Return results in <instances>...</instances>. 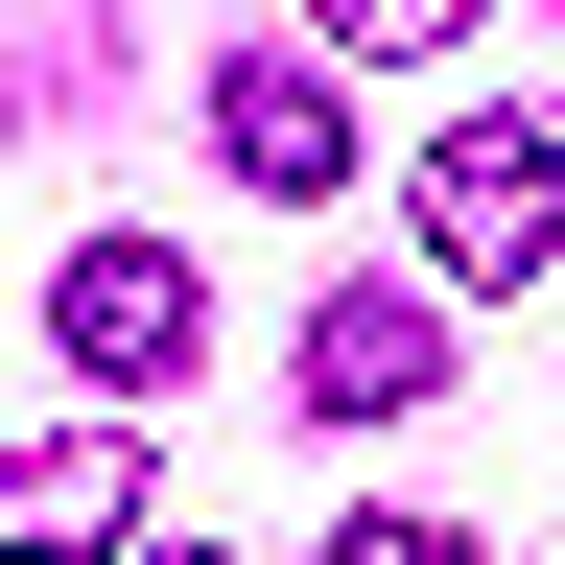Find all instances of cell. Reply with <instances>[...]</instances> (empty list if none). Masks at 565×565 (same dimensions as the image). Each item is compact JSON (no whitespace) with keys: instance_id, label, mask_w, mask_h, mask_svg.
Masks as SVG:
<instances>
[{"instance_id":"6da1fadb","label":"cell","mask_w":565,"mask_h":565,"mask_svg":"<svg viewBox=\"0 0 565 565\" xmlns=\"http://www.w3.org/2000/svg\"><path fill=\"white\" fill-rule=\"evenodd\" d=\"M47 330H71V377H141V401H166L189 353H212V282H189L166 236H71V259H47Z\"/></svg>"},{"instance_id":"7a4b0ae2","label":"cell","mask_w":565,"mask_h":565,"mask_svg":"<svg viewBox=\"0 0 565 565\" xmlns=\"http://www.w3.org/2000/svg\"><path fill=\"white\" fill-rule=\"evenodd\" d=\"M424 259H448V282H542L565 259V141H519V118L424 141Z\"/></svg>"},{"instance_id":"3957f363","label":"cell","mask_w":565,"mask_h":565,"mask_svg":"<svg viewBox=\"0 0 565 565\" xmlns=\"http://www.w3.org/2000/svg\"><path fill=\"white\" fill-rule=\"evenodd\" d=\"M212 166L282 189V212H330V189H353V95H330V47H236V71H212Z\"/></svg>"},{"instance_id":"277c9868","label":"cell","mask_w":565,"mask_h":565,"mask_svg":"<svg viewBox=\"0 0 565 565\" xmlns=\"http://www.w3.org/2000/svg\"><path fill=\"white\" fill-rule=\"evenodd\" d=\"M118 542H141V448H118V424L0 448V565H118Z\"/></svg>"},{"instance_id":"5b68a950","label":"cell","mask_w":565,"mask_h":565,"mask_svg":"<svg viewBox=\"0 0 565 565\" xmlns=\"http://www.w3.org/2000/svg\"><path fill=\"white\" fill-rule=\"evenodd\" d=\"M424 377H448V307L424 282H330L307 307V424H401Z\"/></svg>"},{"instance_id":"8992f818","label":"cell","mask_w":565,"mask_h":565,"mask_svg":"<svg viewBox=\"0 0 565 565\" xmlns=\"http://www.w3.org/2000/svg\"><path fill=\"white\" fill-rule=\"evenodd\" d=\"M307 47L330 71H424V47H471V0H307Z\"/></svg>"},{"instance_id":"52a82bcc","label":"cell","mask_w":565,"mask_h":565,"mask_svg":"<svg viewBox=\"0 0 565 565\" xmlns=\"http://www.w3.org/2000/svg\"><path fill=\"white\" fill-rule=\"evenodd\" d=\"M330 565H471L448 519H330Z\"/></svg>"},{"instance_id":"ba28073f","label":"cell","mask_w":565,"mask_h":565,"mask_svg":"<svg viewBox=\"0 0 565 565\" xmlns=\"http://www.w3.org/2000/svg\"><path fill=\"white\" fill-rule=\"evenodd\" d=\"M118 565H236V542H118Z\"/></svg>"}]
</instances>
